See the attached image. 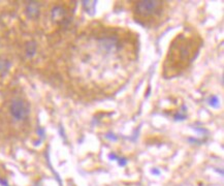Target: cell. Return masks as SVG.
I'll return each mask as SVG.
<instances>
[{"mask_svg":"<svg viewBox=\"0 0 224 186\" xmlns=\"http://www.w3.org/2000/svg\"><path fill=\"white\" fill-rule=\"evenodd\" d=\"M11 116L14 117L16 120L22 121L25 120L30 113V108L28 106V103L22 98H15L11 101V108H9Z\"/></svg>","mask_w":224,"mask_h":186,"instance_id":"cell-1","label":"cell"},{"mask_svg":"<svg viewBox=\"0 0 224 186\" xmlns=\"http://www.w3.org/2000/svg\"><path fill=\"white\" fill-rule=\"evenodd\" d=\"M99 42L101 44V47L106 50L108 52H115L119 49V42L116 37L114 36H108V37H103L102 39H99Z\"/></svg>","mask_w":224,"mask_h":186,"instance_id":"cell-3","label":"cell"},{"mask_svg":"<svg viewBox=\"0 0 224 186\" xmlns=\"http://www.w3.org/2000/svg\"><path fill=\"white\" fill-rule=\"evenodd\" d=\"M11 68V62L5 58L0 57V72L6 73Z\"/></svg>","mask_w":224,"mask_h":186,"instance_id":"cell-7","label":"cell"},{"mask_svg":"<svg viewBox=\"0 0 224 186\" xmlns=\"http://www.w3.org/2000/svg\"><path fill=\"white\" fill-rule=\"evenodd\" d=\"M118 161H119V165H121V167H124L127 163V159L124 157H118Z\"/></svg>","mask_w":224,"mask_h":186,"instance_id":"cell-11","label":"cell"},{"mask_svg":"<svg viewBox=\"0 0 224 186\" xmlns=\"http://www.w3.org/2000/svg\"><path fill=\"white\" fill-rule=\"evenodd\" d=\"M110 159H112V160H118V157L115 154H111L110 155Z\"/></svg>","mask_w":224,"mask_h":186,"instance_id":"cell-14","label":"cell"},{"mask_svg":"<svg viewBox=\"0 0 224 186\" xmlns=\"http://www.w3.org/2000/svg\"><path fill=\"white\" fill-rule=\"evenodd\" d=\"M0 184H1L2 186H9L6 180H4V179H0Z\"/></svg>","mask_w":224,"mask_h":186,"instance_id":"cell-12","label":"cell"},{"mask_svg":"<svg viewBox=\"0 0 224 186\" xmlns=\"http://www.w3.org/2000/svg\"><path fill=\"white\" fill-rule=\"evenodd\" d=\"M186 115L183 114V113H178L176 116H174V120H178V121H182V120L186 119Z\"/></svg>","mask_w":224,"mask_h":186,"instance_id":"cell-10","label":"cell"},{"mask_svg":"<svg viewBox=\"0 0 224 186\" xmlns=\"http://www.w3.org/2000/svg\"><path fill=\"white\" fill-rule=\"evenodd\" d=\"M84 6L85 7V9L87 11V13H88L89 15H94L95 13V4H96V2L95 1H84L83 2Z\"/></svg>","mask_w":224,"mask_h":186,"instance_id":"cell-8","label":"cell"},{"mask_svg":"<svg viewBox=\"0 0 224 186\" xmlns=\"http://www.w3.org/2000/svg\"><path fill=\"white\" fill-rule=\"evenodd\" d=\"M209 103H210V106L217 108L219 106V99L216 96H212V97L209 98Z\"/></svg>","mask_w":224,"mask_h":186,"instance_id":"cell-9","label":"cell"},{"mask_svg":"<svg viewBox=\"0 0 224 186\" xmlns=\"http://www.w3.org/2000/svg\"><path fill=\"white\" fill-rule=\"evenodd\" d=\"M152 173L154 174V175H157V176L160 175V173H159V171H158L157 169H152Z\"/></svg>","mask_w":224,"mask_h":186,"instance_id":"cell-13","label":"cell"},{"mask_svg":"<svg viewBox=\"0 0 224 186\" xmlns=\"http://www.w3.org/2000/svg\"><path fill=\"white\" fill-rule=\"evenodd\" d=\"M162 2L161 1H139L136 3L135 5V11L136 14L143 17H148V16H152V15L158 13L159 9L161 7Z\"/></svg>","mask_w":224,"mask_h":186,"instance_id":"cell-2","label":"cell"},{"mask_svg":"<svg viewBox=\"0 0 224 186\" xmlns=\"http://www.w3.org/2000/svg\"><path fill=\"white\" fill-rule=\"evenodd\" d=\"M66 17V11L62 6H55L52 9V19L57 22L63 21Z\"/></svg>","mask_w":224,"mask_h":186,"instance_id":"cell-5","label":"cell"},{"mask_svg":"<svg viewBox=\"0 0 224 186\" xmlns=\"http://www.w3.org/2000/svg\"><path fill=\"white\" fill-rule=\"evenodd\" d=\"M36 53V42H33V40H31V42H27L26 44V55L27 57L31 58V57H33Z\"/></svg>","mask_w":224,"mask_h":186,"instance_id":"cell-6","label":"cell"},{"mask_svg":"<svg viewBox=\"0 0 224 186\" xmlns=\"http://www.w3.org/2000/svg\"><path fill=\"white\" fill-rule=\"evenodd\" d=\"M39 7L40 6H39V4L37 2L30 1V2H28L27 6H26V14L31 19L37 18L39 15Z\"/></svg>","mask_w":224,"mask_h":186,"instance_id":"cell-4","label":"cell"}]
</instances>
